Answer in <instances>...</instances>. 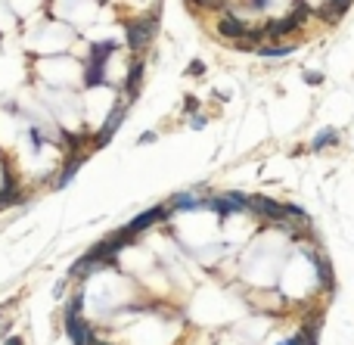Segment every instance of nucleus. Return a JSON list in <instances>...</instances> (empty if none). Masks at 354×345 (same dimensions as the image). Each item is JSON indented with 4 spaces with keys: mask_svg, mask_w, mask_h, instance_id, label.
I'll list each match as a JSON object with an SVG mask.
<instances>
[{
    "mask_svg": "<svg viewBox=\"0 0 354 345\" xmlns=\"http://www.w3.org/2000/svg\"><path fill=\"white\" fill-rule=\"evenodd\" d=\"M156 31H159L156 16L153 19H143V22H130L127 25V47L130 50H146V44L156 38Z\"/></svg>",
    "mask_w": 354,
    "mask_h": 345,
    "instance_id": "obj_1",
    "label": "nucleus"
},
{
    "mask_svg": "<svg viewBox=\"0 0 354 345\" xmlns=\"http://www.w3.org/2000/svg\"><path fill=\"white\" fill-rule=\"evenodd\" d=\"M308 19V4H298L295 7V16H286V19H276V22H267V34L270 38H286V34H292L298 25H302Z\"/></svg>",
    "mask_w": 354,
    "mask_h": 345,
    "instance_id": "obj_2",
    "label": "nucleus"
},
{
    "mask_svg": "<svg viewBox=\"0 0 354 345\" xmlns=\"http://www.w3.org/2000/svg\"><path fill=\"white\" fill-rule=\"evenodd\" d=\"M246 209L249 212H255V215H264V218H270V221H286V205H279V202H273V199H267V196H246Z\"/></svg>",
    "mask_w": 354,
    "mask_h": 345,
    "instance_id": "obj_3",
    "label": "nucleus"
},
{
    "mask_svg": "<svg viewBox=\"0 0 354 345\" xmlns=\"http://www.w3.org/2000/svg\"><path fill=\"white\" fill-rule=\"evenodd\" d=\"M168 215H171V209H165V205H153V209H146L143 215H137V218H134V221H130L124 230H127V233H134V237H137V233L149 230V227H153L156 221H165Z\"/></svg>",
    "mask_w": 354,
    "mask_h": 345,
    "instance_id": "obj_4",
    "label": "nucleus"
},
{
    "mask_svg": "<svg viewBox=\"0 0 354 345\" xmlns=\"http://www.w3.org/2000/svg\"><path fill=\"white\" fill-rule=\"evenodd\" d=\"M65 333L75 345H90L93 342V326L81 320V314H65Z\"/></svg>",
    "mask_w": 354,
    "mask_h": 345,
    "instance_id": "obj_5",
    "label": "nucleus"
},
{
    "mask_svg": "<svg viewBox=\"0 0 354 345\" xmlns=\"http://www.w3.org/2000/svg\"><path fill=\"white\" fill-rule=\"evenodd\" d=\"M127 103H130V100L124 97V100H121V106H118V109H115V112H112V115L106 118V124H103V131L97 134V147H106V143H109V137H112V134H115V131L121 128V121H124V115H127Z\"/></svg>",
    "mask_w": 354,
    "mask_h": 345,
    "instance_id": "obj_6",
    "label": "nucleus"
},
{
    "mask_svg": "<svg viewBox=\"0 0 354 345\" xmlns=\"http://www.w3.org/2000/svg\"><path fill=\"white\" fill-rule=\"evenodd\" d=\"M246 22L239 19L236 13H230V16H224V19L218 22V34L221 38H230V41H239V38H246Z\"/></svg>",
    "mask_w": 354,
    "mask_h": 345,
    "instance_id": "obj_7",
    "label": "nucleus"
},
{
    "mask_svg": "<svg viewBox=\"0 0 354 345\" xmlns=\"http://www.w3.org/2000/svg\"><path fill=\"white\" fill-rule=\"evenodd\" d=\"M255 53H258L261 59H286V56H292V53H295V47L292 44H258Z\"/></svg>",
    "mask_w": 354,
    "mask_h": 345,
    "instance_id": "obj_8",
    "label": "nucleus"
},
{
    "mask_svg": "<svg viewBox=\"0 0 354 345\" xmlns=\"http://www.w3.org/2000/svg\"><path fill=\"white\" fill-rule=\"evenodd\" d=\"M351 7V0H326V4L320 7V19H326V22H335L339 16L345 13Z\"/></svg>",
    "mask_w": 354,
    "mask_h": 345,
    "instance_id": "obj_9",
    "label": "nucleus"
},
{
    "mask_svg": "<svg viewBox=\"0 0 354 345\" xmlns=\"http://www.w3.org/2000/svg\"><path fill=\"white\" fill-rule=\"evenodd\" d=\"M335 143H339V134H335V128H323L320 134L311 140V153H320V150H326V147H335Z\"/></svg>",
    "mask_w": 354,
    "mask_h": 345,
    "instance_id": "obj_10",
    "label": "nucleus"
},
{
    "mask_svg": "<svg viewBox=\"0 0 354 345\" xmlns=\"http://www.w3.org/2000/svg\"><path fill=\"white\" fill-rule=\"evenodd\" d=\"M171 209H186V212H199L205 209V199H196L193 193H177L171 199Z\"/></svg>",
    "mask_w": 354,
    "mask_h": 345,
    "instance_id": "obj_11",
    "label": "nucleus"
},
{
    "mask_svg": "<svg viewBox=\"0 0 354 345\" xmlns=\"http://www.w3.org/2000/svg\"><path fill=\"white\" fill-rule=\"evenodd\" d=\"M103 81H106V62L90 59V65H87V72H84V84H87V87H97V84H103Z\"/></svg>",
    "mask_w": 354,
    "mask_h": 345,
    "instance_id": "obj_12",
    "label": "nucleus"
},
{
    "mask_svg": "<svg viewBox=\"0 0 354 345\" xmlns=\"http://www.w3.org/2000/svg\"><path fill=\"white\" fill-rule=\"evenodd\" d=\"M81 162H84V156H72V159H68V165L62 168V174L56 177V187H68V184H72V177H75V171L81 168Z\"/></svg>",
    "mask_w": 354,
    "mask_h": 345,
    "instance_id": "obj_13",
    "label": "nucleus"
},
{
    "mask_svg": "<svg viewBox=\"0 0 354 345\" xmlns=\"http://www.w3.org/2000/svg\"><path fill=\"white\" fill-rule=\"evenodd\" d=\"M112 53H115V41H103V44H93L90 50V59H97V62H106Z\"/></svg>",
    "mask_w": 354,
    "mask_h": 345,
    "instance_id": "obj_14",
    "label": "nucleus"
},
{
    "mask_svg": "<svg viewBox=\"0 0 354 345\" xmlns=\"http://www.w3.org/2000/svg\"><path fill=\"white\" fill-rule=\"evenodd\" d=\"M314 261H317V277H320V283L323 286H332V267H329V261L326 258H317V255H311Z\"/></svg>",
    "mask_w": 354,
    "mask_h": 345,
    "instance_id": "obj_15",
    "label": "nucleus"
},
{
    "mask_svg": "<svg viewBox=\"0 0 354 345\" xmlns=\"http://www.w3.org/2000/svg\"><path fill=\"white\" fill-rule=\"evenodd\" d=\"M267 7H270V0H242L236 10L239 13H264Z\"/></svg>",
    "mask_w": 354,
    "mask_h": 345,
    "instance_id": "obj_16",
    "label": "nucleus"
},
{
    "mask_svg": "<svg viewBox=\"0 0 354 345\" xmlns=\"http://www.w3.org/2000/svg\"><path fill=\"white\" fill-rule=\"evenodd\" d=\"M84 311V296L78 293V296H72V302L65 305V314H81Z\"/></svg>",
    "mask_w": 354,
    "mask_h": 345,
    "instance_id": "obj_17",
    "label": "nucleus"
},
{
    "mask_svg": "<svg viewBox=\"0 0 354 345\" xmlns=\"http://www.w3.org/2000/svg\"><path fill=\"white\" fill-rule=\"evenodd\" d=\"M202 72H205V62H202V59H193V62H190V68H186V75H193V78H199V75H202Z\"/></svg>",
    "mask_w": 354,
    "mask_h": 345,
    "instance_id": "obj_18",
    "label": "nucleus"
},
{
    "mask_svg": "<svg viewBox=\"0 0 354 345\" xmlns=\"http://www.w3.org/2000/svg\"><path fill=\"white\" fill-rule=\"evenodd\" d=\"M305 81H308V84H323V75H320V72H308Z\"/></svg>",
    "mask_w": 354,
    "mask_h": 345,
    "instance_id": "obj_19",
    "label": "nucleus"
},
{
    "mask_svg": "<svg viewBox=\"0 0 354 345\" xmlns=\"http://www.w3.org/2000/svg\"><path fill=\"white\" fill-rule=\"evenodd\" d=\"M190 128H193V131H202V128H205V115H193Z\"/></svg>",
    "mask_w": 354,
    "mask_h": 345,
    "instance_id": "obj_20",
    "label": "nucleus"
},
{
    "mask_svg": "<svg viewBox=\"0 0 354 345\" xmlns=\"http://www.w3.org/2000/svg\"><path fill=\"white\" fill-rule=\"evenodd\" d=\"M137 143H156V131H146V134H143Z\"/></svg>",
    "mask_w": 354,
    "mask_h": 345,
    "instance_id": "obj_21",
    "label": "nucleus"
},
{
    "mask_svg": "<svg viewBox=\"0 0 354 345\" xmlns=\"http://www.w3.org/2000/svg\"><path fill=\"white\" fill-rule=\"evenodd\" d=\"M183 109H186V112H196V97H186V103H183Z\"/></svg>",
    "mask_w": 354,
    "mask_h": 345,
    "instance_id": "obj_22",
    "label": "nucleus"
},
{
    "mask_svg": "<svg viewBox=\"0 0 354 345\" xmlns=\"http://www.w3.org/2000/svg\"><path fill=\"white\" fill-rule=\"evenodd\" d=\"M7 345H22V339H19V336H13V339H7Z\"/></svg>",
    "mask_w": 354,
    "mask_h": 345,
    "instance_id": "obj_23",
    "label": "nucleus"
},
{
    "mask_svg": "<svg viewBox=\"0 0 354 345\" xmlns=\"http://www.w3.org/2000/svg\"><path fill=\"white\" fill-rule=\"evenodd\" d=\"M90 345H109V342H103V339H97V336H93V342Z\"/></svg>",
    "mask_w": 354,
    "mask_h": 345,
    "instance_id": "obj_24",
    "label": "nucleus"
}]
</instances>
